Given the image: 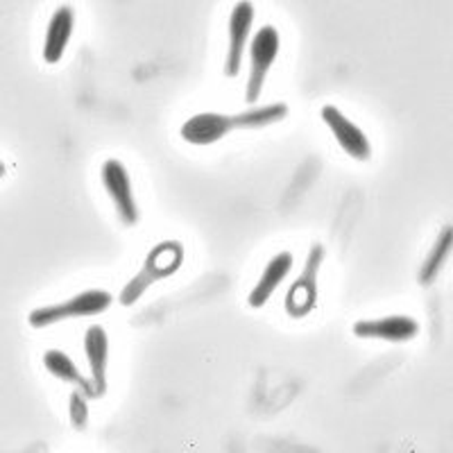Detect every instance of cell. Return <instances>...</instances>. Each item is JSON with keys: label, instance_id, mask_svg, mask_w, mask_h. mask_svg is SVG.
Segmentation results:
<instances>
[{"label": "cell", "instance_id": "3957f363", "mask_svg": "<svg viewBox=\"0 0 453 453\" xmlns=\"http://www.w3.org/2000/svg\"><path fill=\"white\" fill-rule=\"evenodd\" d=\"M279 55V32L273 26H265L257 32L254 36L252 48H250V82H248V93H245V100L248 103H257L258 96L263 91V82H265V75H268L270 66L274 64Z\"/></svg>", "mask_w": 453, "mask_h": 453}, {"label": "cell", "instance_id": "30bf717a", "mask_svg": "<svg viewBox=\"0 0 453 453\" xmlns=\"http://www.w3.org/2000/svg\"><path fill=\"white\" fill-rule=\"evenodd\" d=\"M84 349H87L88 365H91L96 396H103L107 392V379H104V370H107V334H104L103 326L93 325L87 331Z\"/></svg>", "mask_w": 453, "mask_h": 453}, {"label": "cell", "instance_id": "6da1fadb", "mask_svg": "<svg viewBox=\"0 0 453 453\" xmlns=\"http://www.w3.org/2000/svg\"><path fill=\"white\" fill-rule=\"evenodd\" d=\"M181 258H184V250L177 241H165L159 242L152 252L148 254L143 263V270L136 274L132 281L127 283L120 293V304L132 306L136 299L143 297L145 290L152 286V283L161 281V279L175 274L181 268Z\"/></svg>", "mask_w": 453, "mask_h": 453}, {"label": "cell", "instance_id": "4fadbf2b", "mask_svg": "<svg viewBox=\"0 0 453 453\" xmlns=\"http://www.w3.org/2000/svg\"><path fill=\"white\" fill-rule=\"evenodd\" d=\"M43 363H46L48 372H52L57 379H64V381H68V383H75V386H78L80 390L88 396V399H91V396H96V386H93V381H87V379L80 374L78 367H75V363H73L71 358L64 354V351H57V349L46 351V356H43Z\"/></svg>", "mask_w": 453, "mask_h": 453}, {"label": "cell", "instance_id": "9a60e30c", "mask_svg": "<svg viewBox=\"0 0 453 453\" xmlns=\"http://www.w3.org/2000/svg\"><path fill=\"white\" fill-rule=\"evenodd\" d=\"M87 399L88 396L84 395L82 390H75L71 395V422H73V426L78 428V431H84V428H87V422H88Z\"/></svg>", "mask_w": 453, "mask_h": 453}, {"label": "cell", "instance_id": "9c48e42d", "mask_svg": "<svg viewBox=\"0 0 453 453\" xmlns=\"http://www.w3.org/2000/svg\"><path fill=\"white\" fill-rule=\"evenodd\" d=\"M234 127V116H222V113H197L193 119L181 125V136L188 143L209 145L226 136Z\"/></svg>", "mask_w": 453, "mask_h": 453}, {"label": "cell", "instance_id": "52a82bcc", "mask_svg": "<svg viewBox=\"0 0 453 453\" xmlns=\"http://www.w3.org/2000/svg\"><path fill=\"white\" fill-rule=\"evenodd\" d=\"M358 338H379L390 342H403L419 334V325L408 315H390L381 319H361L354 325Z\"/></svg>", "mask_w": 453, "mask_h": 453}, {"label": "cell", "instance_id": "8fae6325", "mask_svg": "<svg viewBox=\"0 0 453 453\" xmlns=\"http://www.w3.org/2000/svg\"><path fill=\"white\" fill-rule=\"evenodd\" d=\"M293 268V254L290 252H281L268 263V268L263 270V277L261 281L257 283V288L250 293V306L254 309H261L270 297H273L274 290L279 288V283L286 279V274L290 273Z\"/></svg>", "mask_w": 453, "mask_h": 453}, {"label": "cell", "instance_id": "5bb4252c", "mask_svg": "<svg viewBox=\"0 0 453 453\" xmlns=\"http://www.w3.org/2000/svg\"><path fill=\"white\" fill-rule=\"evenodd\" d=\"M451 241H453L451 226H444L442 234H440V238H438V242L433 245V250L428 252L426 261H424L422 273H419V283H422V286L433 283V279L440 274L442 265L447 263L449 254H451Z\"/></svg>", "mask_w": 453, "mask_h": 453}, {"label": "cell", "instance_id": "8992f818", "mask_svg": "<svg viewBox=\"0 0 453 453\" xmlns=\"http://www.w3.org/2000/svg\"><path fill=\"white\" fill-rule=\"evenodd\" d=\"M322 119L329 125L335 141L342 145V150H345L347 155H351L354 159H367V157H370L372 148L367 136L363 134L361 129L356 127L340 109H335L334 104H326V107L322 109Z\"/></svg>", "mask_w": 453, "mask_h": 453}, {"label": "cell", "instance_id": "5b68a950", "mask_svg": "<svg viewBox=\"0 0 453 453\" xmlns=\"http://www.w3.org/2000/svg\"><path fill=\"white\" fill-rule=\"evenodd\" d=\"M103 184L111 196L113 204L119 209V216L125 225H136L139 220V209H136L134 196H132V184L125 165L119 159H109L103 165Z\"/></svg>", "mask_w": 453, "mask_h": 453}, {"label": "cell", "instance_id": "7c38bea8", "mask_svg": "<svg viewBox=\"0 0 453 453\" xmlns=\"http://www.w3.org/2000/svg\"><path fill=\"white\" fill-rule=\"evenodd\" d=\"M71 32H73V10L68 5H64L52 14L50 26H48V32H46L43 57H46L48 64H57L59 59H62L68 39H71Z\"/></svg>", "mask_w": 453, "mask_h": 453}, {"label": "cell", "instance_id": "7a4b0ae2", "mask_svg": "<svg viewBox=\"0 0 453 453\" xmlns=\"http://www.w3.org/2000/svg\"><path fill=\"white\" fill-rule=\"evenodd\" d=\"M111 302L113 297L107 290H87V293L68 299L64 304H50L32 311L30 325L35 329H43V326H50L68 318H91V315L104 313L111 306Z\"/></svg>", "mask_w": 453, "mask_h": 453}, {"label": "cell", "instance_id": "ba28073f", "mask_svg": "<svg viewBox=\"0 0 453 453\" xmlns=\"http://www.w3.org/2000/svg\"><path fill=\"white\" fill-rule=\"evenodd\" d=\"M252 19H254L252 3H238L232 19H229V52H226V64H225V73L229 75V78H236L238 71H241L242 52H245V43H248Z\"/></svg>", "mask_w": 453, "mask_h": 453}, {"label": "cell", "instance_id": "277c9868", "mask_svg": "<svg viewBox=\"0 0 453 453\" xmlns=\"http://www.w3.org/2000/svg\"><path fill=\"white\" fill-rule=\"evenodd\" d=\"M322 258H325V245L318 242L311 248L304 273L299 274V279L290 286L288 295H286V311L293 318H304L313 311L315 297H318V270Z\"/></svg>", "mask_w": 453, "mask_h": 453}]
</instances>
